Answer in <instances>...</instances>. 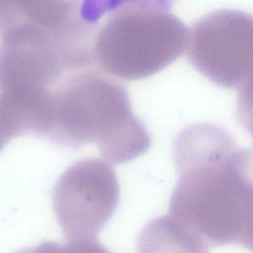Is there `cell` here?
<instances>
[{"mask_svg":"<svg viewBox=\"0 0 253 253\" xmlns=\"http://www.w3.org/2000/svg\"><path fill=\"white\" fill-rule=\"evenodd\" d=\"M137 253H210L209 244L171 214L149 221L137 238Z\"/></svg>","mask_w":253,"mask_h":253,"instance_id":"obj_7","label":"cell"},{"mask_svg":"<svg viewBox=\"0 0 253 253\" xmlns=\"http://www.w3.org/2000/svg\"><path fill=\"white\" fill-rule=\"evenodd\" d=\"M188 30L163 1H135L116 7L96 32L94 61L126 80L151 76L186 49Z\"/></svg>","mask_w":253,"mask_h":253,"instance_id":"obj_4","label":"cell"},{"mask_svg":"<svg viewBox=\"0 0 253 253\" xmlns=\"http://www.w3.org/2000/svg\"><path fill=\"white\" fill-rule=\"evenodd\" d=\"M173 161L169 214L209 245L240 244L253 213V151L236 145L222 127L199 123L177 134Z\"/></svg>","mask_w":253,"mask_h":253,"instance_id":"obj_2","label":"cell"},{"mask_svg":"<svg viewBox=\"0 0 253 253\" xmlns=\"http://www.w3.org/2000/svg\"><path fill=\"white\" fill-rule=\"evenodd\" d=\"M16 253H111L96 239L68 241L66 244L42 242L33 248H25Z\"/></svg>","mask_w":253,"mask_h":253,"instance_id":"obj_8","label":"cell"},{"mask_svg":"<svg viewBox=\"0 0 253 253\" xmlns=\"http://www.w3.org/2000/svg\"><path fill=\"white\" fill-rule=\"evenodd\" d=\"M120 186L110 163L86 158L69 167L53 191V211L68 241L96 239L112 217Z\"/></svg>","mask_w":253,"mask_h":253,"instance_id":"obj_6","label":"cell"},{"mask_svg":"<svg viewBox=\"0 0 253 253\" xmlns=\"http://www.w3.org/2000/svg\"><path fill=\"white\" fill-rule=\"evenodd\" d=\"M95 23L79 3L0 1V110L34 132L55 84L93 61Z\"/></svg>","mask_w":253,"mask_h":253,"instance_id":"obj_1","label":"cell"},{"mask_svg":"<svg viewBox=\"0 0 253 253\" xmlns=\"http://www.w3.org/2000/svg\"><path fill=\"white\" fill-rule=\"evenodd\" d=\"M237 118L253 136V69L238 89Z\"/></svg>","mask_w":253,"mask_h":253,"instance_id":"obj_9","label":"cell"},{"mask_svg":"<svg viewBox=\"0 0 253 253\" xmlns=\"http://www.w3.org/2000/svg\"><path fill=\"white\" fill-rule=\"evenodd\" d=\"M186 49L204 76L238 90L253 69V16L233 9L212 11L188 31Z\"/></svg>","mask_w":253,"mask_h":253,"instance_id":"obj_5","label":"cell"},{"mask_svg":"<svg viewBox=\"0 0 253 253\" xmlns=\"http://www.w3.org/2000/svg\"><path fill=\"white\" fill-rule=\"evenodd\" d=\"M39 134L67 146L95 143L110 164L130 161L150 146L126 90L95 70L71 74L51 91Z\"/></svg>","mask_w":253,"mask_h":253,"instance_id":"obj_3","label":"cell"},{"mask_svg":"<svg viewBox=\"0 0 253 253\" xmlns=\"http://www.w3.org/2000/svg\"><path fill=\"white\" fill-rule=\"evenodd\" d=\"M9 142L8 138L5 136V134L3 133V131L0 129V151L2 150V148Z\"/></svg>","mask_w":253,"mask_h":253,"instance_id":"obj_10","label":"cell"}]
</instances>
